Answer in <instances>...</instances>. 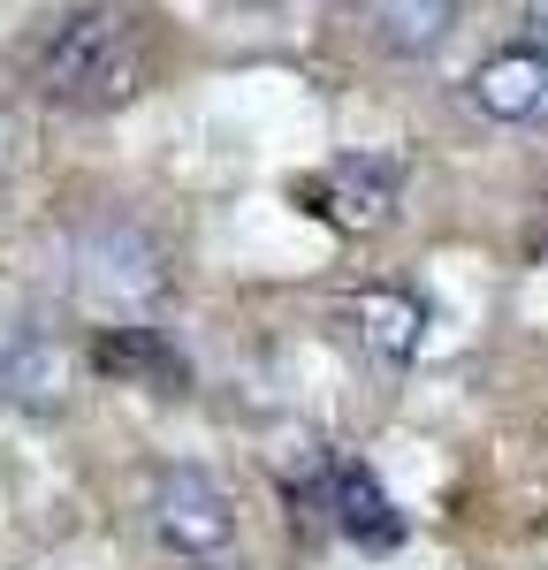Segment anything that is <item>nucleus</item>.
I'll return each instance as SVG.
<instances>
[{
    "instance_id": "obj_9",
    "label": "nucleus",
    "mask_w": 548,
    "mask_h": 570,
    "mask_svg": "<svg viewBox=\"0 0 548 570\" xmlns=\"http://www.w3.org/2000/svg\"><path fill=\"white\" fill-rule=\"evenodd\" d=\"M335 525L351 532L359 548H397V540H404L397 502L381 494V480H373L365 464H343V472H335Z\"/></svg>"
},
{
    "instance_id": "obj_4",
    "label": "nucleus",
    "mask_w": 548,
    "mask_h": 570,
    "mask_svg": "<svg viewBox=\"0 0 548 570\" xmlns=\"http://www.w3.org/2000/svg\"><path fill=\"white\" fill-rule=\"evenodd\" d=\"M290 198H297L305 214L335 220V228H381V220L397 214V160H373V153L335 160L327 176L290 183Z\"/></svg>"
},
{
    "instance_id": "obj_8",
    "label": "nucleus",
    "mask_w": 548,
    "mask_h": 570,
    "mask_svg": "<svg viewBox=\"0 0 548 570\" xmlns=\"http://www.w3.org/2000/svg\"><path fill=\"white\" fill-rule=\"evenodd\" d=\"M69 389V357L53 335H23V343H8L0 351V395L8 403H23V411H53Z\"/></svg>"
},
{
    "instance_id": "obj_1",
    "label": "nucleus",
    "mask_w": 548,
    "mask_h": 570,
    "mask_svg": "<svg viewBox=\"0 0 548 570\" xmlns=\"http://www.w3.org/2000/svg\"><path fill=\"white\" fill-rule=\"evenodd\" d=\"M145 69H153V31H145V8L130 0H85L39 46V91L53 107H85V115L137 99Z\"/></svg>"
},
{
    "instance_id": "obj_5",
    "label": "nucleus",
    "mask_w": 548,
    "mask_h": 570,
    "mask_svg": "<svg viewBox=\"0 0 548 570\" xmlns=\"http://www.w3.org/2000/svg\"><path fill=\"white\" fill-rule=\"evenodd\" d=\"M91 365H99L107 381H123V389H153V395H183V381H190L183 351L160 327H107V335L91 343Z\"/></svg>"
},
{
    "instance_id": "obj_6",
    "label": "nucleus",
    "mask_w": 548,
    "mask_h": 570,
    "mask_svg": "<svg viewBox=\"0 0 548 570\" xmlns=\"http://www.w3.org/2000/svg\"><path fill=\"white\" fill-rule=\"evenodd\" d=\"M472 99L496 122H548V53L541 46H510L496 61L472 69Z\"/></svg>"
},
{
    "instance_id": "obj_11",
    "label": "nucleus",
    "mask_w": 548,
    "mask_h": 570,
    "mask_svg": "<svg viewBox=\"0 0 548 570\" xmlns=\"http://www.w3.org/2000/svg\"><path fill=\"white\" fill-rule=\"evenodd\" d=\"M526 46L548 53V0H526Z\"/></svg>"
},
{
    "instance_id": "obj_3",
    "label": "nucleus",
    "mask_w": 548,
    "mask_h": 570,
    "mask_svg": "<svg viewBox=\"0 0 548 570\" xmlns=\"http://www.w3.org/2000/svg\"><path fill=\"white\" fill-rule=\"evenodd\" d=\"M153 540L168 548V556H222L228 540H236V510H228V494L206 472H160L153 487Z\"/></svg>"
},
{
    "instance_id": "obj_2",
    "label": "nucleus",
    "mask_w": 548,
    "mask_h": 570,
    "mask_svg": "<svg viewBox=\"0 0 548 570\" xmlns=\"http://www.w3.org/2000/svg\"><path fill=\"white\" fill-rule=\"evenodd\" d=\"M77 289H85L91 305L107 312H137L153 305L160 289H168V274H160V244L130 228V220H99L77 236Z\"/></svg>"
},
{
    "instance_id": "obj_7",
    "label": "nucleus",
    "mask_w": 548,
    "mask_h": 570,
    "mask_svg": "<svg viewBox=\"0 0 548 570\" xmlns=\"http://www.w3.org/2000/svg\"><path fill=\"white\" fill-rule=\"evenodd\" d=\"M351 23L389 53H434L457 31V0H351Z\"/></svg>"
},
{
    "instance_id": "obj_10",
    "label": "nucleus",
    "mask_w": 548,
    "mask_h": 570,
    "mask_svg": "<svg viewBox=\"0 0 548 570\" xmlns=\"http://www.w3.org/2000/svg\"><path fill=\"white\" fill-rule=\"evenodd\" d=\"M419 305L411 297H397V289H365L359 297V335H365V351L373 357H389V365H404L411 351H419Z\"/></svg>"
}]
</instances>
